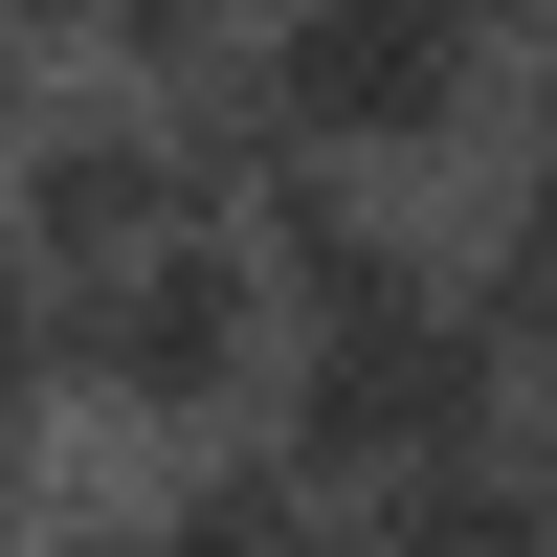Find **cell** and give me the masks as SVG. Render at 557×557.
<instances>
[{"label":"cell","mask_w":557,"mask_h":557,"mask_svg":"<svg viewBox=\"0 0 557 557\" xmlns=\"http://www.w3.org/2000/svg\"><path fill=\"white\" fill-rule=\"evenodd\" d=\"M157 557H335V491L290 446H201V469H157Z\"/></svg>","instance_id":"277c9868"},{"label":"cell","mask_w":557,"mask_h":557,"mask_svg":"<svg viewBox=\"0 0 557 557\" xmlns=\"http://www.w3.org/2000/svg\"><path fill=\"white\" fill-rule=\"evenodd\" d=\"M446 23H491V45H513V67H535V45H557V0H446Z\"/></svg>","instance_id":"5b68a950"},{"label":"cell","mask_w":557,"mask_h":557,"mask_svg":"<svg viewBox=\"0 0 557 557\" xmlns=\"http://www.w3.org/2000/svg\"><path fill=\"white\" fill-rule=\"evenodd\" d=\"M246 112H268V157H312V178H513V45L491 23H446V0H268V45H246Z\"/></svg>","instance_id":"7a4b0ae2"},{"label":"cell","mask_w":557,"mask_h":557,"mask_svg":"<svg viewBox=\"0 0 557 557\" xmlns=\"http://www.w3.org/2000/svg\"><path fill=\"white\" fill-rule=\"evenodd\" d=\"M0 223H23L67 290H112L134 246H178V223H246L223 201V157H201V112H157V89H112V67H67L23 134H0Z\"/></svg>","instance_id":"3957f363"},{"label":"cell","mask_w":557,"mask_h":557,"mask_svg":"<svg viewBox=\"0 0 557 557\" xmlns=\"http://www.w3.org/2000/svg\"><path fill=\"white\" fill-rule=\"evenodd\" d=\"M67 424L134 446V469H201V446L290 424V290H268L246 223H178L112 290H67Z\"/></svg>","instance_id":"6da1fadb"}]
</instances>
